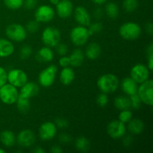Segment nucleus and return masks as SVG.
I'll return each mask as SVG.
<instances>
[{"label": "nucleus", "mask_w": 153, "mask_h": 153, "mask_svg": "<svg viewBox=\"0 0 153 153\" xmlns=\"http://www.w3.org/2000/svg\"><path fill=\"white\" fill-rule=\"evenodd\" d=\"M7 82L16 88H21L28 82V76L20 69H13L7 73Z\"/></svg>", "instance_id": "nucleus-9"}, {"label": "nucleus", "mask_w": 153, "mask_h": 153, "mask_svg": "<svg viewBox=\"0 0 153 153\" xmlns=\"http://www.w3.org/2000/svg\"><path fill=\"white\" fill-rule=\"evenodd\" d=\"M33 152H35V153H44L45 151L43 150V149H42L40 146H37V147H36L35 149L33 150Z\"/></svg>", "instance_id": "nucleus-49"}, {"label": "nucleus", "mask_w": 153, "mask_h": 153, "mask_svg": "<svg viewBox=\"0 0 153 153\" xmlns=\"http://www.w3.org/2000/svg\"><path fill=\"white\" fill-rule=\"evenodd\" d=\"M6 36L9 40L15 42H22L27 37V31L25 27L19 24H10L6 27Z\"/></svg>", "instance_id": "nucleus-5"}, {"label": "nucleus", "mask_w": 153, "mask_h": 153, "mask_svg": "<svg viewBox=\"0 0 153 153\" xmlns=\"http://www.w3.org/2000/svg\"><path fill=\"white\" fill-rule=\"evenodd\" d=\"M36 58L37 61H41V62H50L53 60L54 53L50 47L44 46L37 52Z\"/></svg>", "instance_id": "nucleus-23"}, {"label": "nucleus", "mask_w": 153, "mask_h": 153, "mask_svg": "<svg viewBox=\"0 0 153 153\" xmlns=\"http://www.w3.org/2000/svg\"><path fill=\"white\" fill-rule=\"evenodd\" d=\"M32 54V48L29 45H24L19 50V58L22 60H26L31 57Z\"/></svg>", "instance_id": "nucleus-32"}, {"label": "nucleus", "mask_w": 153, "mask_h": 153, "mask_svg": "<svg viewBox=\"0 0 153 153\" xmlns=\"http://www.w3.org/2000/svg\"><path fill=\"white\" fill-rule=\"evenodd\" d=\"M102 49L97 43H91L87 46L85 55L90 60H96L101 55Z\"/></svg>", "instance_id": "nucleus-21"}, {"label": "nucleus", "mask_w": 153, "mask_h": 153, "mask_svg": "<svg viewBox=\"0 0 153 153\" xmlns=\"http://www.w3.org/2000/svg\"><path fill=\"white\" fill-rule=\"evenodd\" d=\"M146 31L149 34L152 35L153 34V25L152 22H148L146 25Z\"/></svg>", "instance_id": "nucleus-46"}, {"label": "nucleus", "mask_w": 153, "mask_h": 153, "mask_svg": "<svg viewBox=\"0 0 153 153\" xmlns=\"http://www.w3.org/2000/svg\"><path fill=\"white\" fill-rule=\"evenodd\" d=\"M19 96V92L16 87L10 84L5 83L0 87V100L7 105L16 103Z\"/></svg>", "instance_id": "nucleus-4"}, {"label": "nucleus", "mask_w": 153, "mask_h": 153, "mask_svg": "<svg viewBox=\"0 0 153 153\" xmlns=\"http://www.w3.org/2000/svg\"><path fill=\"white\" fill-rule=\"evenodd\" d=\"M138 7L137 0H124L123 3V7L128 13H131L137 10Z\"/></svg>", "instance_id": "nucleus-30"}, {"label": "nucleus", "mask_w": 153, "mask_h": 153, "mask_svg": "<svg viewBox=\"0 0 153 153\" xmlns=\"http://www.w3.org/2000/svg\"><path fill=\"white\" fill-rule=\"evenodd\" d=\"M36 136L34 133L30 129L22 130L16 137V142L21 147L28 148L34 144Z\"/></svg>", "instance_id": "nucleus-13"}, {"label": "nucleus", "mask_w": 153, "mask_h": 153, "mask_svg": "<svg viewBox=\"0 0 153 153\" xmlns=\"http://www.w3.org/2000/svg\"><path fill=\"white\" fill-rule=\"evenodd\" d=\"M50 151L53 153H61L63 152V149H61V146H58V145H55L51 148Z\"/></svg>", "instance_id": "nucleus-47"}, {"label": "nucleus", "mask_w": 153, "mask_h": 153, "mask_svg": "<svg viewBox=\"0 0 153 153\" xmlns=\"http://www.w3.org/2000/svg\"><path fill=\"white\" fill-rule=\"evenodd\" d=\"M55 126H57V128H66L69 126V123L68 121L67 120L64 118H57L55 120Z\"/></svg>", "instance_id": "nucleus-40"}, {"label": "nucleus", "mask_w": 153, "mask_h": 153, "mask_svg": "<svg viewBox=\"0 0 153 153\" xmlns=\"http://www.w3.org/2000/svg\"><path fill=\"white\" fill-rule=\"evenodd\" d=\"M137 94L141 102L147 105L152 106L153 104V81L149 79L140 84L137 88Z\"/></svg>", "instance_id": "nucleus-3"}, {"label": "nucleus", "mask_w": 153, "mask_h": 153, "mask_svg": "<svg viewBox=\"0 0 153 153\" xmlns=\"http://www.w3.org/2000/svg\"><path fill=\"white\" fill-rule=\"evenodd\" d=\"M119 120L123 123H127L132 119V113L130 111L129 109L127 110L121 111V112L119 114Z\"/></svg>", "instance_id": "nucleus-35"}, {"label": "nucleus", "mask_w": 153, "mask_h": 153, "mask_svg": "<svg viewBox=\"0 0 153 153\" xmlns=\"http://www.w3.org/2000/svg\"><path fill=\"white\" fill-rule=\"evenodd\" d=\"M40 88L38 85L34 82H27L23 86L21 87L19 95L21 97H25V98L30 99L31 97H35L39 94Z\"/></svg>", "instance_id": "nucleus-17"}, {"label": "nucleus", "mask_w": 153, "mask_h": 153, "mask_svg": "<svg viewBox=\"0 0 153 153\" xmlns=\"http://www.w3.org/2000/svg\"><path fill=\"white\" fill-rule=\"evenodd\" d=\"M120 87L124 94L128 96H131L137 93L138 85L137 82L133 80L131 77L125 78L121 82Z\"/></svg>", "instance_id": "nucleus-18"}, {"label": "nucleus", "mask_w": 153, "mask_h": 153, "mask_svg": "<svg viewBox=\"0 0 153 153\" xmlns=\"http://www.w3.org/2000/svg\"><path fill=\"white\" fill-rule=\"evenodd\" d=\"M130 102H131V108L134 109H139L141 106V100H140L139 95L137 94H134L133 95L129 96Z\"/></svg>", "instance_id": "nucleus-36"}, {"label": "nucleus", "mask_w": 153, "mask_h": 153, "mask_svg": "<svg viewBox=\"0 0 153 153\" xmlns=\"http://www.w3.org/2000/svg\"><path fill=\"white\" fill-rule=\"evenodd\" d=\"M75 79V72L70 67H63L60 73V81L64 85H69L73 82Z\"/></svg>", "instance_id": "nucleus-22"}, {"label": "nucleus", "mask_w": 153, "mask_h": 153, "mask_svg": "<svg viewBox=\"0 0 153 153\" xmlns=\"http://www.w3.org/2000/svg\"><path fill=\"white\" fill-rule=\"evenodd\" d=\"M142 29L138 24L133 22H128L123 24L119 29L120 35L126 40H137L140 36Z\"/></svg>", "instance_id": "nucleus-2"}, {"label": "nucleus", "mask_w": 153, "mask_h": 153, "mask_svg": "<svg viewBox=\"0 0 153 153\" xmlns=\"http://www.w3.org/2000/svg\"><path fill=\"white\" fill-rule=\"evenodd\" d=\"M105 13L107 16L111 19H115L119 15V7L117 4L114 2L108 3L105 5Z\"/></svg>", "instance_id": "nucleus-29"}, {"label": "nucleus", "mask_w": 153, "mask_h": 153, "mask_svg": "<svg viewBox=\"0 0 153 153\" xmlns=\"http://www.w3.org/2000/svg\"><path fill=\"white\" fill-rule=\"evenodd\" d=\"M59 140L61 143L66 144V143H70L72 140V138L70 134H67V133H61L59 135Z\"/></svg>", "instance_id": "nucleus-43"}, {"label": "nucleus", "mask_w": 153, "mask_h": 153, "mask_svg": "<svg viewBox=\"0 0 153 153\" xmlns=\"http://www.w3.org/2000/svg\"><path fill=\"white\" fill-rule=\"evenodd\" d=\"M97 103L100 107H105L108 103V97L105 93H102L98 95L97 98Z\"/></svg>", "instance_id": "nucleus-37"}, {"label": "nucleus", "mask_w": 153, "mask_h": 153, "mask_svg": "<svg viewBox=\"0 0 153 153\" xmlns=\"http://www.w3.org/2000/svg\"><path fill=\"white\" fill-rule=\"evenodd\" d=\"M61 40V32L55 27H47L42 33V41L48 47H55Z\"/></svg>", "instance_id": "nucleus-6"}, {"label": "nucleus", "mask_w": 153, "mask_h": 153, "mask_svg": "<svg viewBox=\"0 0 153 153\" xmlns=\"http://www.w3.org/2000/svg\"><path fill=\"white\" fill-rule=\"evenodd\" d=\"M0 141L7 148H10L16 143V137L13 131L4 130L0 134Z\"/></svg>", "instance_id": "nucleus-20"}, {"label": "nucleus", "mask_w": 153, "mask_h": 153, "mask_svg": "<svg viewBox=\"0 0 153 153\" xmlns=\"http://www.w3.org/2000/svg\"><path fill=\"white\" fill-rule=\"evenodd\" d=\"M16 105L19 111L21 114H27L30 110V100L29 99L25 98V97L18 96V98L16 100Z\"/></svg>", "instance_id": "nucleus-27"}, {"label": "nucleus", "mask_w": 153, "mask_h": 153, "mask_svg": "<svg viewBox=\"0 0 153 153\" xmlns=\"http://www.w3.org/2000/svg\"><path fill=\"white\" fill-rule=\"evenodd\" d=\"M39 28H40V22H37L36 19H34V20H30L26 24L25 30H26L27 32L34 34V33L37 32L38 31Z\"/></svg>", "instance_id": "nucleus-34"}, {"label": "nucleus", "mask_w": 153, "mask_h": 153, "mask_svg": "<svg viewBox=\"0 0 153 153\" xmlns=\"http://www.w3.org/2000/svg\"><path fill=\"white\" fill-rule=\"evenodd\" d=\"M59 1L60 0H49V2H50L51 4L56 5V4L59 2Z\"/></svg>", "instance_id": "nucleus-51"}, {"label": "nucleus", "mask_w": 153, "mask_h": 153, "mask_svg": "<svg viewBox=\"0 0 153 153\" xmlns=\"http://www.w3.org/2000/svg\"><path fill=\"white\" fill-rule=\"evenodd\" d=\"M74 17L76 22L82 26H88L91 24V17L85 7L79 6L74 10Z\"/></svg>", "instance_id": "nucleus-16"}, {"label": "nucleus", "mask_w": 153, "mask_h": 153, "mask_svg": "<svg viewBox=\"0 0 153 153\" xmlns=\"http://www.w3.org/2000/svg\"><path fill=\"white\" fill-rule=\"evenodd\" d=\"M55 47H56L57 52L61 56L66 55V54L68 52V47H67V44H65V43H58Z\"/></svg>", "instance_id": "nucleus-39"}, {"label": "nucleus", "mask_w": 153, "mask_h": 153, "mask_svg": "<svg viewBox=\"0 0 153 153\" xmlns=\"http://www.w3.org/2000/svg\"><path fill=\"white\" fill-rule=\"evenodd\" d=\"M58 62H59L60 66L62 67H67L70 65V58L66 56V55H63V56H61V58H60Z\"/></svg>", "instance_id": "nucleus-44"}, {"label": "nucleus", "mask_w": 153, "mask_h": 153, "mask_svg": "<svg viewBox=\"0 0 153 153\" xmlns=\"http://www.w3.org/2000/svg\"><path fill=\"white\" fill-rule=\"evenodd\" d=\"M85 53L80 49H76L71 53L70 58V65L75 67H79L82 65L85 60Z\"/></svg>", "instance_id": "nucleus-24"}, {"label": "nucleus", "mask_w": 153, "mask_h": 153, "mask_svg": "<svg viewBox=\"0 0 153 153\" xmlns=\"http://www.w3.org/2000/svg\"><path fill=\"white\" fill-rule=\"evenodd\" d=\"M57 126L54 123L45 122L39 128V136L40 139L48 141L55 137L57 134Z\"/></svg>", "instance_id": "nucleus-14"}, {"label": "nucleus", "mask_w": 153, "mask_h": 153, "mask_svg": "<svg viewBox=\"0 0 153 153\" xmlns=\"http://www.w3.org/2000/svg\"><path fill=\"white\" fill-rule=\"evenodd\" d=\"M95 4H99V5H101V4H105V3L107 1V0H92Z\"/></svg>", "instance_id": "nucleus-50"}, {"label": "nucleus", "mask_w": 153, "mask_h": 153, "mask_svg": "<svg viewBox=\"0 0 153 153\" xmlns=\"http://www.w3.org/2000/svg\"><path fill=\"white\" fill-rule=\"evenodd\" d=\"M23 1L24 0H4V3L7 8L16 10L23 5Z\"/></svg>", "instance_id": "nucleus-31"}, {"label": "nucleus", "mask_w": 153, "mask_h": 153, "mask_svg": "<svg viewBox=\"0 0 153 153\" xmlns=\"http://www.w3.org/2000/svg\"><path fill=\"white\" fill-rule=\"evenodd\" d=\"M120 82L118 78L114 74L107 73L99 78L97 81V86L102 93L111 94L115 92L119 87Z\"/></svg>", "instance_id": "nucleus-1"}, {"label": "nucleus", "mask_w": 153, "mask_h": 153, "mask_svg": "<svg viewBox=\"0 0 153 153\" xmlns=\"http://www.w3.org/2000/svg\"><path fill=\"white\" fill-rule=\"evenodd\" d=\"M107 132L111 137L119 139L123 137L126 132L125 123L118 120H113L108 123L107 126Z\"/></svg>", "instance_id": "nucleus-11"}, {"label": "nucleus", "mask_w": 153, "mask_h": 153, "mask_svg": "<svg viewBox=\"0 0 153 153\" xmlns=\"http://www.w3.org/2000/svg\"><path fill=\"white\" fill-rule=\"evenodd\" d=\"M147 67L149 70H152L153 68V45L150 43L147 49Z\"/></svg>", "instance_id": "nucleus-38"}, {"label": "nucleus", "mask_w": 153, "mask_h": 153, "mask_svg": "<svg viewBox=\"0 0 153 153\" xmlns=\"http://www.w3.org/2000/svg\"><path fill=\"white\" fill-rule=\"evenodd\" d=\"M130 75L131 79L137 84H141L149 79V70L144 64H137L131 68Z\"/></svg>", "instance_id": "nucleus-10"}, {"label": "nucleus", "mask_w": 153, "mask_h": 153, "mask_svg": "<svg viewBox=\"0 0 153 153\" xmlns=\"http://www.w3.org/2000/svg\"><path fill=\"white\" fill-rule=\"evenodd\" d=\"M58 68L55 65H49L40 72L38 76V82L41 86L49 88L55 82Z\"/></svg>", "instance_id": "nucleus-8"}, {"label": "nucleus", "mask_w": 153, "mask_h": 153, "mask_svg": "<svg viewBox=\"0 0 153 153\" xmlns=\"http://www.w3.org/2000/svg\"><path fill=\"white\" fill-rule=\"evenodd\" d=\"M128 129L131 134H139L144 129V123L139 119H131L128 122Z\"/></svg>", "instance_id": "nucleus-25"}, {"label": "nucleus", "mask_w": 153, "mask_h": 153, "mask_svg": "<svg viewBox=\"0 0 153 153\" xmlns=\"http://www.w3.org/2000/svg\"><path fill=\"white\" fill-rule=\"evenodd\" d=\"M89 37L90 34L88 28L82 25L75 27L70 32L72 43L76 46H82L86 44Z\"/></svg>", "instance_id": "nucleus-7"}, {"label": "nucleus", "mask_w": 153, "mask_h": 153, "mask_svg": "<svg viewBox=\"0 0 153 153\" xmlns=\"http://www.w3.org/2000/svg\"><path fill=\"white\" fill-rule=\"evenodd\" d=\"M94 15H95V17L97 18H101L102 16V10L101 8H97V10L94 12Z\"/></svg>", "instance_id": "nucleus-48"}, {"label": "nucleus", "mask_w": 153, "mask_h": 153, "mask_svg": "<svg viewBox=\"0 0 153 153\" xmlns=\"http://www.w3.org/2000/svg\"><path fill=\"white\" fill-rule=\"evenodd\" d=\"M14 52V46L9 40L0 38V58L10 56Z\"/></svg>", "instance_id": "nucleus-19"}, {"label": "nucleus", "mask_w": 153, "mask_h": 153, "mask_svg": "<svg viewBox=\"0 0 153 153\" xmlns=\"http://www.w3.org/2000/svg\"><path fill=\"white\" fill-rule=\"evenodd\" d=\"M76 148L79 151L82 152H88L91 148V143L89 140L85 137H79L76 139Z\"/></svg>", "instance_id": "nucleus-28"}, {"label": "nucleus", "mask_w": 153, "mask_h": 153, "mask_svg": "<svg viewBox=\"0 0 153 153\" xmlns=\"http://www.w3.org/2000/svg\"><path fill=\"white\" fill-rule=\"evenodd\" d=\"M55 14V10L51 6L44 4L37 7L34 13V17L39 22H48L53 19Z\"/></svg>", "instance_id": "nucleus-12"}, {"label": "nucleus", "mask_w": 153, "mask_h": 153, "mask_svg": "<svg viewBox=\"0 0 153 153\" xmlns=\"http://www.w3.org/2000/svg\"><path fill=\"white\" fill-rule=\"evenodd\" d=\"M114 106L120 111L129 109L131 108L130 99L125 96H120L114 100Z\"/></svg>", "instance_id": "nucleus-26"}, {"label": "nucleus", "mask_w": 153, "mask_h": 153, "mask_svg": "<svg viewBox=\"0 0 153 153\" xmlns=\"http://www.w3.org/2000/svg\"><path fill=\"white\" fill-rule=\"evenodd\" d=\"M56 11L58 16L62 19L70 17L73 11V4L70 0H60L56 4Z\"/></svg>", "instance_id": "nucleus-15"}, {"label": "nucleus", "mask_w": 153, "mask_h": 153, "mask_svg": "<svg viewBox=\"0 0 153 153\" xmlns=\"http://www.w3.org/2000/svg\"><path fill=\"white\" fill-rule=\"evenodd\" d=\"M7 73L3 67H0V87L7 83Z\"/></svg>", "instance_id": "nucleus-42"}, {"label": "nucleus", "mask_w": 153, "mask_h": 153, "mask_svg": "<svg viewBox=\"0 0 153 153\" xmlns=\"http://www.w3.org/2000/svg\"><path fill=\"white\" fill-rule=\"evenodd\" d=\"M4 152H5V151H4V149H0V153H4Z\"/></svg>", "instance_id": "nucleus-52"}, {"label": "nucleus", "mask_w": 153, "mask_h": 153, "mask_svg": "<svg viewBox=\"0 0 153 153\" xmlns=\"http://www.w3.org/2000/svg\"><path fill=\"white\" fill-rule=\"evenodd\" d=\"M133 142V138L131 137V136H127V137H124L123 141V143L125 146L128 147V146H131V144Z\"/></svg>", "instance_id": "nucleus-45"}, {"label": "nucleus", "mask_w": 153, "mask_h": 153, "mask_svg": "<svg viewBox=\"0 0 153 153\" xmlns=\"http://www.w3.org/2000/svg\"><path fill=\"white\" fill-rule=\"evenodd\" d=\"M89 28H88V32H89L90 36L94 35V34H97V33L100 32V31L102 30L103 28V25L101 22H94L92 24H90L88 25Z\"/></svg>", "instance_id": "nucleus-33"}, {"label": "nucleus", "mask_w": 153, "mask_h": 153, "mask_svg": "<svg viewBox=\"0 0 153 153\" xmlns=\"http://www.w3.org/2000/svg\"><path fill=\"white\" fill-rule=\"evenodd\" d=\"M37 4V0H24L23 5L27 10H32L36 7Z\"/></svg>", "instance_id": "nucleus-41"}]
</instances>
